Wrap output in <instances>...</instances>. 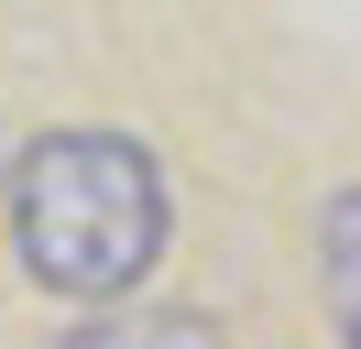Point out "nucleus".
Segmentation results:
<instances>
[{
    "instance_id": "4",
    "label": "nucleus",
    "mask_w": 361,
    "mask_h": 349,
    "mask_svg": "<svg viewBox=\"0 0 361 349\" xmlns=\"http://www.w3.org/2000/svg\"><path fill=\"white\" fill-rule=\"evenodd\" d=\"M0 196H11V153H0Z\"/></svg>"
},
{
    "instance_id": "2",
    "label": "nucleus",
    "mask_w": 361,
    "mask_h": 349,
    "mask_svg": "<svg viewBox=\"0 0 361 349\" xmlns=\"http://www.w3.org/2000/svg\"><path fill=\"white\" fill-rule=\"evenodd\" d=\"M55 349H219V317L121 295V305H77V327H66Z\"/></svg>"
},
{
    "instance_id": "1",
    "label": "nucleus",
    "mask_w": 361,
    "mask_h": 349,
    "mask_svg": "<svg viewBox=\"0 0 361 349\" xmlns=\"http://www.w3.org/2000/svg\"><path fill=\"white\" fill-rule=\"evenodd\" d=\"M0 218H11V262L55 305H121L154 284L164 240H176V186H164L154 142L77 120V131H44L11 164Z\"/></svg>"
},
{
    "instance_id": "3",
    "label": "nucleus",
    "mask_w": 361,
    "mask_h": 349,
    "mask_svg": "<svg viewBox=\"0 0 361 349\" xmlns=\"http://www.w3.org/2000/svg\"><path fill=\"white\" fill-rule=\"evenodd\" d=\"M317 305H329V338L361 349V186L317 208Z\"/></svg>"
}]
</instances>
